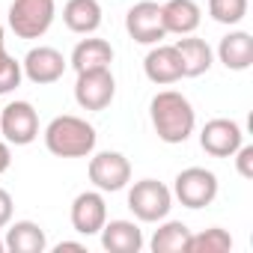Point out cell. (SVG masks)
Here are the masks:
<instances>
[{
	"mask_svg": "<svg viewBox=\"0 0 253 253\" xmlns=\"http://www.w3.org/2000/svg\"><path fill=\"white\" fill-rule=\"evenodd\" d=\"M217 60L229 72H247L253 66V36L244 30H232L217 45Z\"/></svg>",
	"mask_w": 253,
	"mask_h": 253,
	"instance_id": "cell-17",
	"label": "cell"
},
{
	"mask_svg": "<svg viewBox=\"0 0 253 253\" xmlns=\"http://www.w3.org/2000/svg\"><path fill=\"white\" fill-rule=\"evenodd\" d=\"M149 116H152V128H155L158 140H164L170 146L185 143L197 128L194 104L176 89H161L149 101Z\"/></svg>",
	"mask_w": 253,
	"mask_h": 253,
	"instance_id": "cell-1",
	"label": "cell"
},
{
	"mask_svg": "<svg viewBox=\"0 0 253 253\" xmlns=\"http://www.w3.org/2000/svg\"><path fill=\"white\" fill-rule=\"evenodd\" d=\"M173 197L185 209H206L217 197V176L206 167H185L173 182Z\"/></svg>",
	"mask_w": 253,
	"mask_h": 253,
	"instance_id": "cell-5",
	"label": "cell"
},
{
	"mask_svg": "<svg viewBox=\"0 0 253 253\" xmlns=\"http://www.w3.org/2000/svg\"><path fill=\"white\" fill-rule=\"evenodd\" d=\"M125 30L137 45H158L161 39H167L164 30V18H161V3L155 0H140L128 9L125 15Z\"/></svg>",
	"mask_w": 253,
	"mask_h": 253,
	"instance_id": "cell-9",
	"label": "cell"
},
{
	"mask_svg": "<svg viewBox=\"0 0 253 253\" xmlns=\"http://www.w3.org/2000/svg\"><path fill=\"white\" fill-rule=\"evenodd\" d=\"M69 63H72L75 72L110 69V63H113V48H110L107 39H95V36H89V39H81V42L75 45Z\"/></svg>",
	"mask_w": 253,
	"mask_h": 253,
	"instance_id": "cell-20",
	"label": "cell"
},
{
	"mask_svg": "<svg viewBox=\"0 0 253 253\" xmlns=\"http://www.w3.org/2000/svg\"><path fill=\"white\" fill-rule=\"evenodd\" d=\"M57 18L54 0H12L9 3V30L18 39H42Z\"/></svg>",
	"mask_w": 253,
	"mask_h": 253,
	"instance_id": "cell-3",
	"label": "cell"
},
{
	"mask_svg": "<svg viewBox=\"0 0 253 253\" xmlns=\"http://www.w3.org/2000/svg\"><path fill=\"white\" fill-rule=\"evenodd\" d=\"M161 18L167 36H191L203 21V9L197 6V0H167L161 6Z\"/></svg>",
	"mask_w": 253,
	"mask_h": 253,
	"instance_id": "cell-15",
	"label": "cell"
},
{
	"mask_svg": "<svg viewBox=\"0 0 253 253\" xmlns=\"http://www.w3.org/2000/svg\"><path fill=\"white\" fill-rule=\"evenodd\" d=\"M116 95V78L110 69H89V72H78L75 81V101L84 110H104L110 107Z\"/></svg>",
	"mask_w": 253,
	"mask_h": 253,
	"instance_id": "cell-8",
	"label": "cell"
},
{
	"mask_svg": "<svg viewBox=\"0 0 253 253\" xmlns=\"http://www.w3.org/2000/svg\"><path fill=\"white\" fill-rule=\"evenodd\" d=\"M89 182L101 194H116L131 182V161L122 152H95L89 158Z\"/></svg>",
	"mask_w": 253,
	"mask_h": 253,
	"instance_id": "cell-7",
	"label": "cell"
},
{
	"mask_svg": "<svg viewBox=\"0 0 253 253\" xmlns=\"http://www.w3.org/2000/svg\"><path fill=\"white\" fill-rule=\"evenodd\" d=\"M235 170H238V176L241 179H253V146H247V143H241L238 149H235Z\"/></svg>",
	"mask_w": 253,
	"mask_h": 253,
	"instance_id": "cell-25",
	"label": "cell"
},
{
	"mask_svg": "<svg viewBox=\"0 0 253 253\" xmlns=\"http://www.w3.org/2000/svg\"><path fill=\"white\" fill-rule=\"evenodd\" d=\"M72 229L81 235H98L107 220V203L101 191H84L72 203Z\"/></svg>",
	"mask_w": 253,
	"mask_h": 253,
	"instance_id": "cell-12",
	"label": "cell"
},
{
	"mask_svg": "<svg viewBox=\"0 0 253 253\" xmlns=\"http://www.w3.org/2000/svg\"><path fill=\"white\" fill-rule=\"evenodd\" d=\"M63 250H78V253H84L86 247H84L81 241H60V244L54 247V253H63Z\"/></svg>",
	"mask_w": 253,
	"mask_h": 253,
	"instance_id": "cell-28",
	"label": "cell"
},
{
	"mask_svg": "<svg viewBox=\"0 0 253 253\" xmlns=\"http://www.w3.org/2000/svg\"><path fill=\"white\" fill-rule=\"evenodd\" d=\"M241 143H244V131L235 119H223V116L209 119L200 131V146L211 158H232Z\"/></svg>",
	"mask_w": 253,
	"mask_h": 253,
	"instance_id": "cell-10",
	"label": "cell"
},
{
	"mask_svg": "<svg viewBox=\"0 0 253 253\" xmlns=\"http://www.w3.org/2000/svg\"><path fill=\"white\" fill-rule=\"evenodd\" d=\"M3 244H6L9 253H45L48 250V235L33 220H15V223L9 220Z\"/></svg>",
	"mask_w": 253,
	"mask_h": 253,
	"instance_id": "cell-16",
	"label": "cell"
},
{
	"mask_svg": "<svg viewBox=\"0 0 253 253\" xmlns=\"http://www.w3.org/2000/svg\"><path fill=\"white\" fill-rule=\"evenodd\" d=\"M12 209H15V203H12V194L0 188V229H6V223L12 220Z\"/></svg>",
	"mask_w": 253,
	"mask_h": 253,
	"instance_id": "cell-26",
	"label": "cell"
},
{
	"mask_svg": "<svg viewBox=\"0 0 253 253\" xmlns=\"http://www.w3.org/2000/svg\"><path fill=\"white\" fill-rule=\"evenodd\" d=\"M98 235L107 253H140L143 250V232L134 220H104Z\"/></svg>",
	"mask_w": 253,
	"mask_h": 253,
	"instance_id": "cell-14",
	"label": "cell"
},
{
	"mask_svg": "<svg viewBox=\"0 0 253 253\" xmlns=\"http://www.w3.org/2000/svg\"><path fill=\"white\" fill-rule=\"evenodd\" d=\"M95 128L75 113L54 116L45 128V149L57 158H89L95 152Z\"/></svg>",
	"mask_w": 253,
	"mask_h": 253,
	"instance_id": "cell-2",
	"label": "cell"
},
{
	"mask_svg": "<svg viewBox=\"0 0 253 253\" xmlns=\"http://www.w3.org/2000/svg\"><path fill=\"white\" fill-rule=\"evenodd\" d=\"M188 241H191L188 223L164 217V223L155 229L149 247H152V253H188Z\"/></svg>",
	"mask_w": 253,
	"mask_h": 253,
	"instance_id": "cell-21",
	"label": "cell"
},
{
	"mask_svg": "<svg viewBox=\"0 0 253 253\" xmlns=\"http://www.w3.org/2000/svg\"><path fill=\"white\" fill-rule=\"evenodd\" d=\"M0 134L9 146H30L39 137V113L30 101H9L0 107Z\"/></svg>",
	"mask_w": 253,
	"mask_h": 253,
	"instance_id": "cell-6",
	"label": "cell"
},
{
	"mask_svg": "<svg viewBox=\"0 0 253 253\" xmlns=\"http://www.w3.org/2000/svg\"><path fill=\"white\" fill-rule=\"evenodd\" d=\"M232 250V235L220 226H209L203 232H191V241H188V253H226Z\"/></svg>",
	"mask_w": 253,
	"mask_h": 253,
	"instance_id": "cell-22",
	"label": "cell"
},
{
	"mask_svg": "<svg viewBox=\"0 0 253 253\" xmlns=\"http://www.w3.org/2000/svg\"><path fill=\"white\" fill-rule=\"evenodd\" d=\"M63 24L78 36H92L101 27V3L98 0H66Z\"/></svg>",
	"mask_w": 253,
	"mask_h": 253,
	"instance_id": "cell-19",
	"label": "cell"
},
{
	"mask_svg": "<svg viewBox=\"0 0 253 253\" xmlns=\"http://www.w3.org/2000/svg\"><path fill=\"white\" fill-rule=\"evenodd\" d=\"M21 81H24V69H21V63H18L15 57L3 54V57H0V95H9L12 89H18Z\"/></svg>",
	"mask_w": 253,
	"mask_h": 253,
	"instance_id": "cell-24",
	"label": "cell"
},
{
	"mask_svg": "<svg viewBox=\"0 0 253 253\" xmlns=\"http://www.w3.org/2000/svg\"><path fill=\"white\" fill-rule=\"evenodd\" d=\"M128 209L143 223H161L173 209V191L158 179H140L128 191Z\"/></svg>",
	"mask_w": 253,
	"mask_h": 253,
	"instance_id": "cell-4",
	"label": "cell"
},
{
	"mask_svg": "<svg viewBox=\"0 0 253 253\" xmlns=\"http://www.w3.org/2000/svg\"><path fill=\"white\" fill-rule=\"evenodd\" d=\"M6 54V30H3V24H0V57Z\"/></svg>",
	"mask_w": 253,
	"mask_h": 253,
	"instance_id": "cell-29",
	"label": "cell"
},
{
	"mask_svg": "<svg viewBox=\"0 0 253 253\" xmlns=\"http://www.w3.org/2000/svg\"><path fill=\"white\" fill-rule=\"evenodd\" d=\"M12 164V152H9V143L6 140H0V173H6Z\"/></svg>",
	"mask_w": 253,
	"mask_h": 253,
	"instance_id": "cell-27",
	"label": "cell"
},
{
	"mask_svg": "<svg viewBox=\"0 0 253 253\" xmlns=\"http://www.w3.org/2000/svg\"><path fill=\"white\" fill-rule=\"evenodd\" d=\"M66 66L69 60L51 48V45H39V48H30L27 57L21 60V69H24V78L36 86H48V84H57L63 75H66Z\"/></svg>",
	"mask_w": 253,
	"mask_h": 253,
	"instance_id": "cell-11",
	"label": "cell"
},
{
	"mask_svg": "<svg viewBox=\"0 0 253 253\" xmlns=\"http://www.w3.org/2000/svg\"><path fill=\"white\" fill-rule=\"evenodd\" d=\"M176 51H179V60H182V78H200L214 63V51L209 48V42L206 39H197L194 33L191 36H182L176 42Z\"/></svg>",
	"mask_w": 253,
	"mask_h": 253,
	"instance_id": "cell-18",
	"label": "cell"
},
{
	"mask_svg": "<svg viewBox=\"0 0 253 253\" xmlns=\"http://www.w3.org/2000/svg\"><path fill=\"white\" fill-rule=\"evenodd\" d=\"M143 72L158 86H170V84L182 81V60H179L176 45H161V42L152 45V51L143 60Z\"/></svg>",
	"mask_w": 253,
	"mask_h": 253,
	"instance_id": "cell-13",
	"label": "cell"
},
{
	"mask_svg": "<svg viewBox=\"0 0 253 253\" xmlns=\"http://www.w3.org/2000/svg\"><path fill=\"white\" fill-rule=\"evenodd\" d=\"M247 9H250V0H209V15L226 27L241 24Z\"/></svg>",
	"mask_w": 253,
	"mask_h": 253,
	"instance_id": "cell-23",
	"label": "cell"
},
{
	"mask_svg": "<svg viewBox=\"0 0 253 253\" xmlns=\"http://www.w3.org/2000/svg\"><path fill=\"white\" fill-rule=\"evenodd\" d=\"M3 250H6V244H3V238H0V253H3Z\"/></svg>",
	"mask_w": 253,
	"mask_h": 253,
	"instance_id": "cell-30",
	"label": "cell"
}]
</instances>
